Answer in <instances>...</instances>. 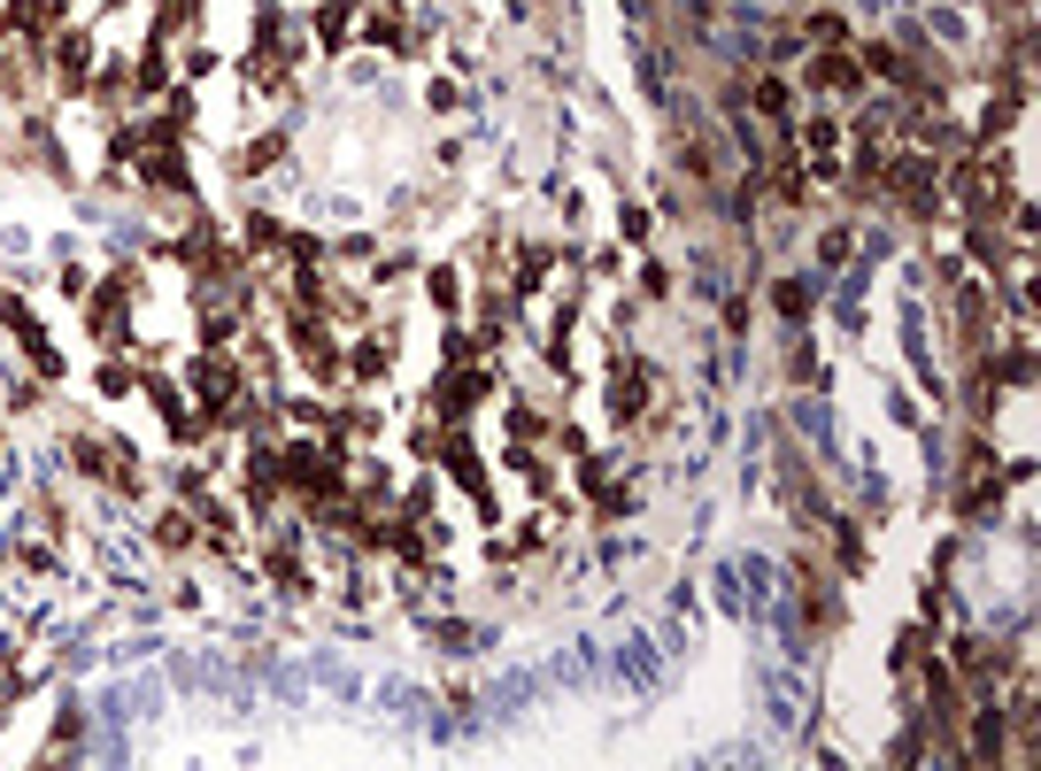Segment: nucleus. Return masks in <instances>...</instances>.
<instances>
[{"mask_svg":"<svg viewBox=\"0 0 1041 771\" xmlns=\"http://www.w3.org/2000/svg\"><path fill=\"white\" fill-rule=\"evenodd\" d=\"M193 386H201V402L216 410V402H232V386H239V378H232V362H216V355H209V362L193 370Z\"/></svg>","mask_w":1041,"mask_h":771,"instance_id":"nucleus-1","label":"nucleus"}]
</instances>
